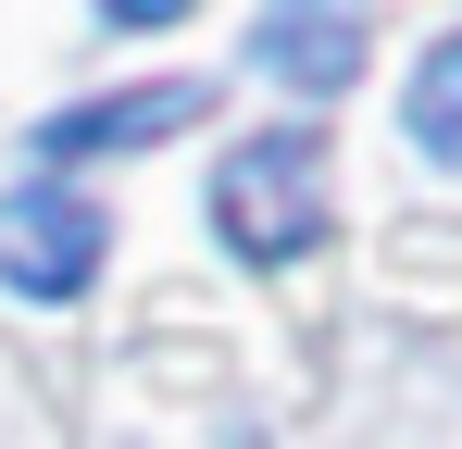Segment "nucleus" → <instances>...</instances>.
Segmentation results:
<instances>
[{"label":"nucleus","mask_w":462,"mask_h":449,"mask_svg":"<svg viewBox=\"0 0 462 449\" xmlns=\"http://www.w3.org/2000/svg\"><path fill=\"white\" fill-rule=\"evenodd\" d=\"M213 113L200 75H151V87H113V100H76L38 125V162H100V150H151V138H188Z\"/></svg>","instance_id":"7ed1b4c3"},{"label":"nucleus","mask_w":462,"mask_h":449,"mask_svg":"<svg viewBox=\"0 0 462 449\" xmlns=\"http://www.w3.org/2000/svg\"><path fill=\"white\" fill-rule=\"evenodd\" d=\"M213 237L237 262H300L325 237V138H250L213 162Z\"/></svg>","instance_id":"f257e3e1"},{"label":"nucleus","mask_w":462,"mask_h":449,"mask_svg":"<svg viewBox=\"0 0 462 449\" xmlns=\"http://www.w3.org/2000/svg\"><path fill=\"white\" fill-rule=\"evenodd\" d=\"M363 50H375V38H363V13H263V25H250V63L288 75V87H312V100H325V87H350Z\"/></svg>","instance_id":"20e7f679"},{"label":"nucleus","mask_w":462,"mask_h":449,"mask_svg":"<svg viewBox=\"0 0 462 449\" xmlns=\"http://www.w3.org/2000/svg\"><path fill=\"white\" fill-rule=\"evenodd\" d=\"M400 125H412V150L425 162H462V25L412 63V100H400Z\"/></svg>","instance_id":"39448f33"},{"label":"nucleus","mask_w":462,"mask_h":449,"mask_svg":"<svg viewBox=\"0 0 462 449\" xmlns=\"http://www.w3.org/2000/svg\"><path fill=\"white\" fill-rule=\"evenodd\" d=\"M100 250H113V224L88 213L63 175H38V188L0 200V288L13 299H76L100 275Z\"/></svg>","instance_id":"f03ea898"}]
</instances>
